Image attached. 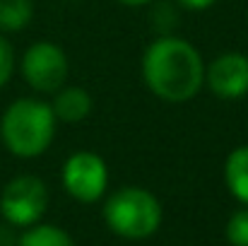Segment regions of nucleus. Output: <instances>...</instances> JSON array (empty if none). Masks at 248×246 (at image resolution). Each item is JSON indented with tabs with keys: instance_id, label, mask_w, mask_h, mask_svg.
<instances>
[{
	"instance_id": "1",
	"label": "nucleus",
	"mask_w": 248,
	"mask_h": 246,
	"mask_svg": "<svg viewBox=\"0 0 248 246\" xmlns=\"http://www.w3.org/2000/svg\"><path fill=\"white\" fill-rule=\"evenodd\" d=\"M142 78L150 92L162 101L183 104L200 92L205 63L193 44L176 36H159L145 49Z\"/></svg>"
},
{
	"instance_id": "2",
	"label": "nucleus",
	"mask_w": 248,
	"mask_h": 246,
	"mask_svg": "<svg viewBox=\"0 0 248 246\" xmlns=\"http://www.w3.org/2000/svg\"><path fill=\"white\" fill-rule=\"evenodd\" d=\"M56 135V114L53 106L41 99H17L12 101L0 118V138L5 148L22 160L39 157L48 150Z\"/></svg>"
},
{
	"instance_id": "3",
	"label": "nucleus",
	"mask_w": 248,
	"mask_h": 246,
	"mask_svg": "<svg viewBox=\"0 0 248 246\" xmlns=\"http://www.w3.org/2000/svg\"><path fill=\"white\" fill-rule=\"evenodd\" d=\"M104 220L108 230L123 239H147L162 225V205L150 191L125 186L106 200Z\"/></svg>"
},
{
	"instance_id": "4",
	"label": "nucleus",
	"mask_w": 248,
	"mask_h": 246,
	"mask_svg": "<svg viewBox=\"0 0 248 246\" xmlns=\"http://www.w3.org/2000/svg\"><path fill=\"white\" fill-rule=\"evenodd\" d=\"M48 208V188L39 176H15L0 193V213L15 227H31Z\"/></svg>"
},
{
	"instance_id": "5",
	"label": "nucleus",
	"mask_w": 248,
	"mask_h": 246,
	"mask_svg": "<svg viewBox=\"0 0 248 246\" xmlns=\"http://www.w3.org/2000/svg\"><path fill=\"white\" fill-rule=\"evenodd\" d=\"M70 73L65 51L51 41H36L22 58V78L36 92H58Z\"/></svg>"
},
{
	"instance_id": "6",
	"label": "nucleus",
	"mask_w": 248,
	"mask_h": 246,
	"mask_svg": "<svg viewBox=\"0 0 248 246\" xmlns=\"http://www.w3.org/2000/svg\"><path fill=\"white\" fill-rule=\"evenodd\" d=\"M63 186L65 191L80 200V203H94L104 196L108 186V169L106 162L89 150H80L63 166Z\"/></svg>"
},
{
	"instance_id": "7",
	"label": "nucleus",
	"mask_w": 248,
	"mask_h": 246,
	"mask_svg": "<svg viewBox=\"0 0 248 246\" xmlns=\"http://www.w3.org/2000/svg\"><path fill=\"white\" fill-rule=\"evenodd\" d=\"M210 92L217 99H241L248 94V56L239 51L219 53L205 70Z\"/></svg>"
},
{
	"instance_id": "8",
	"label": "nucleus",
	"mask_w": 248,
	"mask_h": 246,
	"mask_svg": "<svg viewBox=\"0 0 248 246\" xmlns=\"http://www.w3.org/2000/svg\"><path fill=\"white\" fill-rule=\"evenodd\" d=\"M56 118L65 123H80L92 114V97L84 87H61L53 101Z\"/></svg>"
},
{
	"instance_id": "9",
	"label": "nucleus",
	"mask_w": 248,
	"mask_h": 246,
	"mask_svg": "<svg viewBox=\"0 0 248 246\" xmlns=\"http://www.w3.org/2000/svg\"><path fill=\"white\" fill-rule=\"evenodd\" d=\"M224 181L236 200L248 205V145L229 152L224 162Z\"/></svg>"
},
{
	"instance_id": "10",
	"label": "nucleus",
	"mask_w": 248,
	"mask_h": 246,
	"mask_svg": "<svg viewBox=\"0 0 248 246\" xmlns=\"http://www.w3.org/2000/svg\"><path fill=\"white\" fill-rule=\"evenodd\" d=\"M34 17L31 0H0V32H19Z\"/></svg>"
},
{
	"instance_id": "11",
	"label": "nucleus",
	"mask_w": 248,
	"mask_h": 246,
	"mask_svg": "<svg viewBox=\"0 0 248 246\" xmlns=\"http://www.w3.org/2000/svg\"><path fill=\"white\" fill-rule=\"evenodd\" d=\"M19 246H75L68 232L53 225H34L19 237Z\"/></svg>"
},
{
	"instance_id": "12",
	"label": "nucleus",
	"mask_w": 248,
	"mask_h": 246,
	"mask_svg": "<svg viewBox=\"0 0 248 246\" xmlns=\"http://www.w3.org/2000/svg\"><path fill=\"white\" fill-rule=\"evenodd\" d=\"M227 239L232 246H248V205L227 222Z\"/></svg>"
},
{
	"instance_id": "13",
	"label": "nucleus",
	"mask_w": 248,
	"mask_h": 246,
	"mask_svg": "<svg viewBox=\"0 0 248 246\" xmlns=\"http://www.w3.org/2000/svg\"><path fill=\"white\" fill-rule=\"evenodd\" d=\"M12 68H15V53L12 46L5 36H0V87H5L7 80L12 78Z\"/></svg>"
},
{
	"instance_id": "14",
	"label": "nucleus",
	"mask_w": 248,
	"mask_h": 246,
	"mask_svg": "<svg viewBox=\"0 0 248 246\" xmlns=\"http://www.w3.org/2000/svg\"><path fill=\"white\" fill-rule=\"evenodd\" d=\"M176 2L188 10H207L210 5H215V0H176Z\"/></svg>"
},
{
	"instance_id": "15",
	"label": "nucleus",
	"mask_w": 248,
	"mask_h": 246,
	"mask_svg": "<svg viewBox=\"0 0 248 246\" xmlns=\"http://www.w3.org/2000/svg\"><path fill=\"white\" fill-rule=\"evenodd\" d=\"M116 2L128 5V7H142V5H150V2H155V0H116Z\"/></svg>"
}]
</instances>
